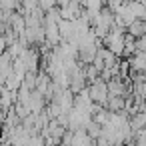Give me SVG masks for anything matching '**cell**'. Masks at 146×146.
Returning a JSON list of instances; mask_svg holds the SVG:
<instances>
[{
  "instance_id": "2",
  "label": "cell",
  "mask_w": 146,
  "mask_h": 146,
  "mask_svg": "<svg viewBox=\"0 0 146 146\" xmlns=\"http://www.w3.org/2000/svg\"><path fill=\"white\" fill-rule=\"evenodd\" d=\"M4 50H6V40H4V36H0V54Z\"/></svg>"
},
{
  "instance_id": "1",
  "label": "cell",
  "mask_w": 146,
  "mask_h": 146,
  "mask_svg": "<svg viewBox=\"0 0 146 146\" xmlns=\"http://www.w3.org/2000/svg\"><path fill=\"white\" fill-rule=\"evenodd\" d=\"M86 90H88V96H90L92 102H96V104H100V106L106 104V100H108V88H106V82H104V80H100V78L92 80V84H90Z\"/></svg>"
}]
</instances>
